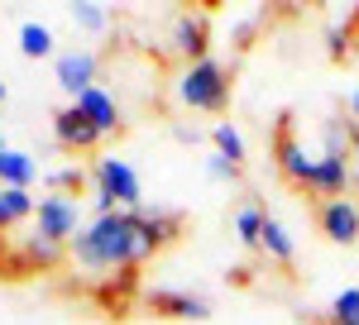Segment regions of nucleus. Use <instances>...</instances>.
I'll use <instances>...</instances> for the list:
<instances>
[{"instance_id": "1", "label": "nucleus", "mask_w": 359, "mask_h": 325, "mask_svg": "<svg viewBox=\"0 0 359 325\" xmlns=\"http://www.w3.org/2000/svg\"><path fill=\"white\" fill-rule=\"evenodd\" d=\"M67 258L86 272H125L144 263V244H139V216L135 211H111V216H91L77 230V240H67Z\"/></svg>"}, {"instance_id": "2", "label": "nucleus", "mask_w": 359, "mask_h": 325, "mask_svg": "<svg viewBox=\"0 0 359 325\" xmlns=\"http://www.w3.org/2000/svg\"><path fill=\"white\" fill-rule=\"evenodd\" d=\"M177 101L187 110H206V115H221L230 106V67H225L221 57H196L182 67V77H177Z\"/></svg>"}, {"instance_id": "3", "label": "nucleus", "mask_w": 359, "mask_h": 325, "mask_svg": "<svg viewBox=\"0 0 359 325\" xmlns=\"http://www.w3.org/2000/svg\"><path fill=\"white\" fill-rule=\"evenodd\" d=\"M34 240L43 244H57V249H67V240H77V230L86 225V206L77 196H62V191H48V196H39L34 201Z\"/></svg>"}, {"instance_id": "4", "label": "nucleus", "mask_w": 359, "mask_h": 325, "mask_svg": "<svg viewBox=\"0 0 359 325\" xmlns=\"http://www.w3.org/2000/svg\"><path fill=\"white\" fill-rule=\"evenodd\" d=\"M91 187L101 191L115 211H139V206H144V182H139V172L125 158H115V153L96 158V167H91Z\"/></svg>"}, {"instance_id": "5", "label": "nucleus", "mask_w": 359, "mask_h": 325, "mask_svg": "<svg viewBox=\"0 0 359 325\" xmlns=\"http://www.w3.org/2000/svg\"><path fill=\"white\" fill-rule=\"evenodd\" d=\"M273 162H278V172H283L292 187H306L316 153H306V144L297 139V130H292V115H283V120H278V130H273Z\"/></svg>"}, {"instance_id": "6", "label": "nucleus", "mask_w": 359, "mask_h": 325, "mask_svg": "<svg viewBox=\"0 0 359 325\" xmlns=\"http://www.w3.org/2000/svg\"><path fill=\"white\" fill-rule=\"evenodd\" d=\"M53 77L67 96H77V91H86V86L101 81V57L91 53V48H62V53L53 57Z\"/></svg>"}, {"instance_id": "7", "label": "nucleus", "mask_w": 359, "mask_h": 325, "mask_svg": "<svg viewBox=\"0 0 359 325\" xmlns=\"http://www.w3.org/2000/svg\"><path fill=\"white\" fill-rule=\"evenodd\" d=\"M139 244H144V258H154L158 249L182 235V216L177 211H168V206H139Z\"/></svg>"}, {"instance_id": "8", "label": "nucleus", "mask_w": 359, "mask_h": 325, "mask_svg": "<svg viewBox=\"0 0 359 325\" xmlns=\"http://www.w3.org/2000/svg\"><path fill=\"white\" fill-rule=\"evenodd\" d=\"M345 187H350V153H316L302 191L321 196V201H335V196H345Z\"/></svg>"}, {"instance_id": "9", "label": "nucleus", "mask_w": 359, "mask_h": 325, "mask_svg": "<svg viewBox=\"0 0 359 325\" xmlns=\"http://www.w3.org/2000/svg\"><path fill=\"white\" fill-rule=\"evenodd\" d=\"M53 139L67 148V153H86V148H96L106 134H101L77 106H62V110H53Z\"/></svg>"}, {"instance_id": "10", "label": "nucleus", "mask_w": 359, "mask_h": 325, "mask_svg": "<svg viewBox=\"0 0 359 325\" xmlns=\"http://www.w3.org/2000/svg\"><path fill=\"white\" fill-rule=\"evenodd\" d=\"M321 235L331 244H359V201L355 196L321 201Z\"/></svg>"}, {"instance_id": "11", "label": "nucleus", "mask_w": 359, "mask_h": 325, "mask_svg": "<svg viewBox=\"0 0 359 325\" xmlns=\"http://www.w3.org/2000/svg\"><path fill=\"white\" fill-rule=\"evenodd\" d=\"M72 106L82 110V115L96 125V130H101V134H115V130L125 125V120H120V101H115L101 81H96V86H86V91H77V96H72Z\"/></svg>"}, {"instance_id": "12", "label": "nucleus", "mask_w": 359, "mask_h": 325, "mask_svg": "<svg viewBox=\"0 0 359 325\" xmlns=\"http://www.w3.org/2000/svg\"><path fill=\"white\" fill-rule=\"evenodd\" d=\"M149 311H158V316H172V321H211V301L196 297V292H149Z\"/></svg>"}, {"instance_id": "13", "label": "nucleus", "mask_w": 359, "mask_h": 325, "mask_svg": "<svg viewBox=\"0 0 359 325\" xmlns=\"http://www.w3.org/2000/svg\"><path fill=\"white\" fill-rule=\"evenodd\" d=\"M206 43H211L206 15H192V10H182V15L172 20V48H177V53H187V57L196 62V57H206Z\"/></svg>"}, {"instance_id": "14", "label": "nucleus", "mask_w": 359, "mask_h": 325, "mask_svg": "<svg viewBox=\"0 0 359 325\" xmlns=\"http://www.w3.org/2000/svg\"><path fill=\"white\" fill-rule=\"evenodd\" d=\"M259 249H264V254H269L273 263H283V268H292V263H297V240L287 235V225H283L278 216H269V220H264Z\"/></svg>"}, {"instance_id": "15", "label": "nucleus", "mask_w": 359, "mask_h": 325, "mask_svg": "<svg viewBox=\"0 0 359 325\" xmlns=\"http://www.w3.org/2000/svg\"><path fill=\"white\" fill-rule=\"evenodd\" d=\"M34 177H39V162H34V153H25V148L0 153V187L29 191V187H34Z\"/></svg>"}, {"instance_id": "16", "label": "nucleus", "mask_w": 359, "mask_h": 325, "mask_svg": "<svg viewBox=\"0 0 359 325\" xmlns=\"http://www.w3.org/2000/svg\"><path fill=\"white\" fill-rule=\"evenodd\" d=\"M264 220H269V206H264V201H245V206H235V240L245 244V249H259Z\"/></svg>"}, {"instance_id": "17", "label": "nucleus", "mask_w": 359, "mask_h": 325, "mask_svg": "<svg viewBox=\"0 0 359 325\" xmlns=\"http://www.w3.org/2000/svg\"><path fill=\"white\" fill-rule=\"evenodd\" d=\"M20 53L25 57H53L57 53L53 29L39 25V20H25V25H20Z\"/></svg>"}, {"instance_id": "18", "label": "nucleus", "mask_w": 359, "mask_h": 325, "mask_svg": "<svg viewBox=\"0 0 359 325\" xmlns=\"http://www.w3.org/2000/svg\"><path fill=\"white\" fill-rule=\"evenodd\" d=\"M211 144H216V153L221 158H230L235 167H245V158H249V148H245V134L230 125V120H221L216 130H211Z\"/></svg>"}, {"instance_id": "19", "label": "nucleus", "mask_w": 359, "mask_h": 325, "mask_svg": "<svg viewBox=\"0 0 359 325\" xmlns=\"http://www.w3.org/2000/svg\"><path fill=\"white\" fill-rule=\"evenodd\" d=\"M29 216H34V196L15 191V187H0V230H10V225H20Z\"/></svg>"}, {"instance_id": "20", "label": "nucleus", "mask_w": 359, "mask_h": 325, "mask_svg": "<svg viewBox=\"0 0 359 325\" xmlns=\"http://www.w3.org/2000/svg\"><path fill=\"white\" fill-rule=\"evenodd\" d=\"M72 20L82 29H91V34H101V29L111 25V10H106L101 0H77V5H72Z\"/></svg>"}, {"instance_id": "21", "label": "nucleus", "mask_w": 359, "mask_h": 325, "mask_svg": "<svg viewBox=\"0 0 359 325\" xmlns=\"http://www.w3.org/2000/svg\"><path fill=\"white\" fill-rule=\"evenodd\" d=\"M331 325H359V287L335 292V301H331Z\"/></svg>"}, {"instance_id": "22", "label": "nucleus", "mask_w": 359, "mask_h": 325, "mask_svg": "<svg viewBox=\"0 0 359 325\" xmlns=\"http://www.w3.org/2000/svg\"><path fill=\"white\" fill-rule=\"evenodd\" d=\"M91 177H86L82 167H57V172H48V187L62 191V196H72V191H82Z\"/></svg>"}, {"instance_id": "23", "label": "nucleus", "mask_w": 359, "mask_h": 325, "mask_svg": "<svg viewBox=\"0 0 359 325\" xmlns=\"http://www.w3.org/2000/svg\"><path fill=\"white\" fill-rule=\"evenodd\" d=\"M206 177H211V182H235L240 167H235L230 158H221V153H211V158H206Z\"/></svg>"}, {"instance_id": "24", "label": "nucleus", "mask_w": 359, "mask_h": 325, "mask_svg": "<svg viewBox=\"0 0 359 325\" xmlns=\"http://www.w3.org/2000/svg\"><path fill=\"white\" fill-rule=\"evenodd\" d=\"M350 153H355V167H350V187L359 196V125H350Z\"/></svg>"}, {"instance_id": "25", "label": "nucleus", "mask_w": 359, "mask_h": 325, "mask_svg": "<svg viewBox=\"0 0 359 325\" xmlns=\"http://www.w3.org/2000/svg\"><path fill=\"white\" fill-rule=\"evenodd\" d=\"M172 134L182 139V144H201V130H187V125H177V130H172Z\"/></svg>"}, {"instance_id": "26", "label": "nucleus", "mask_w": 359, "mask_h": 325, "mask_svg": "<svg viewBox=\"0 0 359 325\" xmlns=\"http://www.w3.org/2000/svg\"><path fill=\"white\" fill-rule=\"evenodd\" d=\"M345 106H350V115H355V120H359V86H355V91H350V101H345Z\"/></svg>"}, {"instance_id": "27", "label": "nucleus", "mask_w": 359, "mask_h": 325, "mask_svg": "<svg viewBox=\"0 0 359 325\" xmlns=\"http://www.w3.org/2000/svg\"><path fill=\"white\" fill-rule=\"evenodd\" d=\"M5 101H10V86H5V81H0V106H5Z\"/></svg>"}, {"instance_id": "28", "label": "nucleus", "mask_w": 359, "mask_h": 325, "mask_svg": "<svg viewBox=\"0 0 359 325\" xmlns=\"http://www.w3.org/2000/svg\"><path fill=\"white\" fill-rule=\"evenodd\" d=\"M0 153H10V144H5V134H0Z\"/></svg>"}, {"instance_id": "29", "label": "nucleus", "mask_w": 359, "mask_h": 325, "mask_svg": "<svg viewBox=\"0 0 359 325\" xmlns=\"http://www.w3.org/2000/svg\"><path fill=\"white\" fill-rule=\"evenodd\" d=\"M326 325H331V321H326Z\"/></svg>"}]
</instances>
